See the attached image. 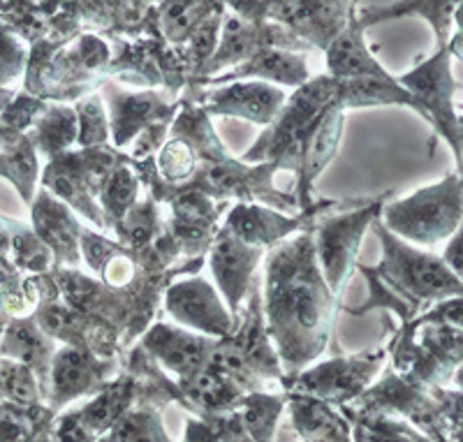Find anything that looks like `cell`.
<instances>
[{"instance_id":"1","label":"cell","mask_w":463,"mask_h":442,"mask_svg":"<svg viewBox=\"0 0 463 442\" xmlns=\"http://www.w3.org/2000/svg\"><path fill=\"white\" fill-rule=\"evenodd\" d=\"M338 311V296L326 287L317 267L311 227L269 250L262 313L283 369V384L325 353Z\"/></svg>"},{"instance_id":"2","label":"cell","mask_w":463,"mask_h":442,"mask_svg":"<svg viewBox=\"0 0 463 442\" xmlns=\"http://www.w3.org/2000/svg\"><path fill=\"white\" fill-rule=\"evenodd\" d=\"M375 234L383 241V262L378 267H369L371 274L380 283L396 295L401 308H403V322L420 317L421 311H429V304H440L445 299L461 296V278L449 271L440 258L431 253H421L411 248L401 239L392 237L380 218L373 221Z\"/></svg>"},{"instance_id":"3","label":"cell","mask_w":463,"mask_h":442,"mask_svg":"<svg viewBox=\"0 0 463 442\" xmlns=\"http://www.w3.org/2000/svg\"><path fill=\"white\" fill-rule=\"evenodd\" d=\"M336 95L338 81L329 74L308 80L295 89L255 146L243 153V163L274 165L276 169L297 172L306 139L325 117V111L336 102Z\"/></svg>"},{"instance_id":"4","label":"cell","mask_w":463,"mask_h":442,"mask_svg":"<svg viewBox=\"0 0 463 442\" xmlns=\"http://www.w3.org/2000/svg\"><path fill=\"white\" fill-rule=\"evenodd\" d=\"M461 172L449 174L436 185L421 188L405 200L384 204L380 225L396 239L436 246L442 239L452 237L461 227Z\"/></svg>"},{"instance_id":"5","label":"cell","mask_w":463,"mask_h":442,"mask_svg":"<svg viewBox=\"0 0 463 442\" xmlns=\"http://www.w3.org/2000/svg\"><path fill=\"white\" fill-rule=\"evenodd\" d=\"M387 197L390 193L362 202L359 206L350 204V209L343 213L322 218L320 225H316L313 221L311 232L317 267H320L322 278L334 296H341L345 290L347 280L357 267V253L364 232L373 225V221H378Z\"/></svg>"},{"instance_id":"6","label":"cell","mask_w":463,"mask_h":442,"mask_svg":"<svg viewBox=\"0 0 463 442\" xmlns=\"http://www.w3.org/2000/svg\"><path fill=\"white\" fill-rule=\"evenodd\" d=\"M461 363V326L424 324L415 320L396 341L394 366L401 378L420 387L440 384Z\"/></svg>"},{"instance_id":"7","label":"cell","mask_w":463,"mask_h":442,"mask_svg":"<svg viewBox=\"0 0 463 442\" xmlns=\"http://www.w3.org/2000/svg\"><path fill=\"white\" fill-rule=\"evenodd\" d=\"M452 53L454 47H440L436 56L417 65L408 74L396 77L399 86H403L408 93L420 102L424 109V117L431 123L433 130L440 137L448 139L449 148L454 151L457 158L458 172H461V118L454 111V93H457L458 84L454 81L452 74Z\"/></svg>"},{"instance_id":"8","label":"cell","mask_w":463,"mask_h":442,"mask_svg":"<svg viewBox=\"0 0 463 442\" xmlns=\"http://www.w3.org/2000/svg\"><path fill=\"white\" fill-rule=\"evenodd\" d=\"M354 3H232L248 22H274L295 33L308 47L326 49L350 22Z\"/></svg>"},{"instance_id":"9","label":"cell","mask_w":463,"mask_h":442,"mask_svg":"<svg viewBox=\"0 0 463 442\" xmlns=\"http://www.w3.org/2000/svg\"><path fill=\"white\" fill-rule=\"evenodd\" d=\"M387 348L373 350V353L353 354V357H334L322 362L313 369H304L297 378L285 382V390L292 394L308 396V399L322 400V403H347L353 399H362L364 390L371 380L383 371Z\"/></svg>"},{"instance_id":"10","label":"cell","mask_w":463,"mask_h":442,"mask_svg":"<svg viewBox=\"0 0 463 442\" xmlns=\"http://www.w3.org/2000/svg\"><path fill=\"white\" fill-rule=\"evenodd\" d=\"M262 49H285V52L297 53L311 47L280 24L248 22L237 14H225L216 52L206 61L197 80H209L222 70L237 68Z\"/></svg>"},{"instance_id":"11","label":"cell","mask_w":463,"mask_h":442,"mask_svg":"<svg viewBox=\"0 0 463 442\" xmlns=\"http://www.w3.org/2000/svg\"><path fill=\"white\" fill-rule=\"evenodd\" d=\"M165 308L179 324L204 334L206 338L222 341L237 326V320L227 313L221 296L204 278H188L169 285L165 292Z\"/></svg>"},{"instance_id":"12","label":"cell","mask_w":463,"mask_h":442,"mask_svg":"<svg viewBox=\"0 0 463 442\" xmlns=\"http://www.w3.org/2000/svg\"><path fill=\"white\" fill-rule=\"evenodd\" d=\"M338 202H320V204H311L306 211H301L299 216H283L276 211L267 209V206L246 204L239 202L237 206H232L227 213L222 227H227L232 234H237L243 243L248 246L260 248H274L283 243L289 234L299 232V230H308L316 218H320V211L334 209Z\"/></svg>"},{"instance_id":"13","label":"cell","mask_w":463,"mask_h":442,"mask_svg":"<svg viewBox=\"0 0 463 442\" xmlns=\"http://www.w3.org/2000/svg\"><path fill=\"white\" fill-rule=\"evenodd\" d=\"M114 371V362L95 357L89 350H56L52 363H49V387L44 391V396H49V400H52V412L63 408L70 400L80 399V396L100 391L109 382Z\"/></svg>"},{"instance_id":"14","label":"cell","mask_w":463,"mask_h":442,"mask_svg":"<svg viewBox=\"0 0 463 442\" xmlns=\"http://www.w3.org/2000/svg\"><path fill=\"white\" fill-rule=\"evenodd\" d=\"M264 250L243 243L237 234H232L227 227H221L209 246V267L213 271L218 287L227 301L232 317L237 320L241 304L246 301L253 274L262 259Z\"/></svg>"},{"instance_id":"15","label":"cell","mask_w":463,"mask_h":442,"mask_svg":"<svg viewBox=\"0 0 463 442\" xmlns=\"http://www.w3.org/2000/svg\"><path fill=\"white\" fill-rule=\"evenodd\" d=\"M288 100L285 90L264 81H234L216 86V90L197 95L200 109L206 117H237L246 121L269 126Z\"/></svg>"},{"instance_id":"16","label":"cell","mask_w":463,"mask_h":442,"mask_svg":"<svg viewBox=\"0 0 463 442\" xmlns=\"http://www.w3.org/2000/svg\"><path fill=\"white\" fill-rule=\"evenodd\" d=\"M107 98H109L111 121L109 130L114 144L123 148L130 144L132 137L142 135L144 130L156 126H169L176 117V105H167L158 90H142V93H130L116 86H105Z\"/></svg>"},{"instance_id":"17","label":"cell","mask_w":463,"mask_h":442,"mask_svg":"<svg viewBox=\"0 0 463 442\" xmlns=\"http://www.w3.org/2000/svg\"><path fill=\"white\" fill-rule=\"evenodd\" d=\"M213 348H216L213 338L176 329L165 322H156L142 336L144 354L163 363L165 369L179 375V380L209 366Z\"/></svg>"},{"instance_id":"18","label":"cell","mask_w":463,"mask_h":442,"mask_svg":"<svg viewBox=\"0 0 463 442\" xmlns=\"http://www.w3.org/2000/svg\"><path fill=\"white\" fill-rule=\"evenodd\" d=\"M31 213L33 234L49 248L58 267H77L81 259V225L72 211L49 195L47 190H40L31 202Z\"/></svg>"},{"instance_id":"19","label":"cell","mask_w":463,"mask_h":442,"mask_svg":"<svg viewBox=\"0 0 463 442\" xmlns=\"http://www.w3.org/2000/svg\"><path fill=\"white\" fill-rule=\"evenodd\" d=\"M308 80H311V72L301 53L285 52V49H262L246 63L232 68L230 72L216 74L209 80H197L195 84L211 89V86H225L234 81H264V84L274 81V84L299 89Z\"/></svg>"},{"instance_id":"20","label":"cell","mask_w":463,"mask_h":442,"mask_svg":"<svg viewBox=\"0 0 463 442\" xmlns=\"http://www.w3.org/2000/svg\"><path fill=\"white\" fill-rule=\"evenodd\" d=\"M343 126H345V111L338 107V102H334L329 109L325 111V117L320 118L313 132L306 139L304 148H301L299 165H297V206L301 211H306L313 204L311 193L313 183L320 176L322 169L332 163V158L338 151V142H341Z\"/></svg>"},{"instance_id":"21","label":"cell","mask_w":463,"mask_h":442,"mask_svg":"<svg viewBox=\"0 0 463 442\" xmlns=\"http://www.w3.org/2000/svg\"><path fill=\"white\" fill-rule=\"evenodd\" d=\"M53 353H56V343L35 324L33 317L10 320L0 336V359H10V362L28 366L43 390V396L47 391L49 363H52Z\"/></svg>"},{"instance_id":"22","label":"cell","mask_w":463,"mask_h":442,"mask_svg":"<svg viewBox=\"0 0 463 442\" xmlns=\"http://www.w3.org/2000/svg\"><path fill=\"white\" fill-rule=\"evenodd\" d=\"M326 52V70L329 77L336 81L359 80V77H387V70L380 65L373 52L364 40V28L354 19V7L350 14V22L334 37Z\"/></svg>"},{"instance_id":"23","label":"cell","mask_w":463,"mask_h":442,"mask_svg":"<svg viewBox=\"0 0 463 442\" xmlns=\"http://www.w3.org/2000/svg\"><path fill=\"white\" fill-rule=\"evenodd\" d=\"M43 190H47L49 195L56 197L58 202H63L68 209H74L80 216L89 218L93 225L105 227L98 200L90 195L84 179H81L77 153L68 151L63 155H58V158L49 160L43 174Z\"/></svg>"},{"instance_id":"24","label":"cell","mask_w":463,"mask_h":442,"mask_svg":"<svg viewBox=\"0 0 463 442\" xmlns=\"http://www.w3.org/2000/svg\"><path fill=\"white\" fill-rule=\"evenodd\" d=\"M241 396L243 391H239L225 375L211 366L195 371L188 378H181L176 384V399L184 400V406L195 410L204 419L230 412Z\"/></svg>"},{"instance_id":"25","label":"cell","mask_w":463,"mask_h":442,"mask_svg":"<svg viewBox=\"0 0 463 442\" xmlns=\"http://www.w3.org/2000/svg\"><path fill=\"white\" fill-rule=\"evenodd\" d=\"M336 102L343 111L359 109V107L401 105L411 107L421 118H427L420 102L403 86H399V81L392 74H387V77H359V80L338 81Z\"/></svg>"},{"instance_id":"26","label":"cell","mask_w":463,"mask_h":442,"mask_svg":"<svg viewBox=\"0 0 463 442\" xmlns=\"http://www.w3.org/2000/svg\"><path fill=\"white\" fill-rule=\"evenodd\" d=\"M139 394L137 378L132 373H123L116 380L107 382L89 406L80 408L81 421L95 433L107 436L114 424L132 408V400Z\"/></svg>"},{"instance_id":"27","label":"cell","mask_w":463,"mask_h":442,"mask_svg":"<svg viewBox=\"0 0 463 442\" xmlns=\"http://www.w3.org/2000/svg\"><path fill=\"white\" fill-rule=\"evenodd\" d=\"M77 135H80V123H77L74 107L65 105H47V109L35 118L31 130L26 132L35 153L49 160L68 153V148L77 144Z\"/></svg>"},{"instance_id":"28","label":"cell","mask_w":463,"mask_h":442,"mask_svg":"<svg viewBox=\"0 0 463 442\" xmlns=\"http://www.w3.org/2000/svg\"><path fill=\"white\" fill-rule=\"evenodd\" d=\"M288 400L295 428L306 442H353L345 421L326 403L301 394H292Z\"/></svg>"},{"instance_id":"29","label":"cell","mask_w":463,"mask_h":442,"mask_svg":"<svg viewBox=\"0 0 463 442\" xmlns=\"http://www.w3.org/2000/svg\"><path fill=\"white\" fill-rule=\"evenodd\" d=\"M139 193V174L130 158H123L109 172V176L102 183L98 193V206L102 211V221L107 230L114 232L116 227L121 225L128 211L137 204Z\"/></svg>"},{"instance_id":"30","label":"cell","mask_w":463,"mask_h":442,"mask_svg":"<svg viewBox=\"0 0 463 442\" xmlns=\"http://www.w3.org/2000/svg\"><path fill=\"white\" fill-rule=\"evenodd\" d=\"M222 3H160L153 5V26L163 42L179 49L190 40L204 19H209Z\"/></svg>"},{"instance_id":"31","label":"cell","mask_w":463,"mask_h":442,"mask_svg":"<svg viewBox=\"0 0 463 442\" xmlns=\"http://www.w3.org/2000/svg\"><path fill=\"white\" fill-rule=\"evenodd\" d=\"M461 5V3H383V5H354L362 10V14H354L357 24L362 28L373 26L378 22H387V19H394V16H408V14H421L427 16L431 26L438 33V42L440 47H445L449 33V22H452L454 10Z\"/></svg>"},{"instance_id":"32","label":"cell","mask_w":463,"mask_h":442,"mask_svg":"<svg viewBox=\"0 0 463 442\" xmlns=\"http://www.w3.org/2000/svg\"><path fill=\"white\" fill-rule=\"evenodd\" d=\"M288 396L283 394H264V391H250L243 394L234 403L232 412L239 417L246 433L253 437V442H271L274 440L276 424L283 412Z\"/></svg>"},{"instance_id":"33","label":"cell","mask_w":463,"mask_h":442,"mask_svg":"<svg viewBox=\"0 0 463 442\" xmlns=\"http://www.w3.org/2000/svg\"><path fill=\"white\" fill-rule=\"evenodd\" d=\"M0 176L12 181L26 204L35 197L37 181V153L26 135H14L7 144L0 146Z\"/></svg>"},{"instance_id":"34","label":"cell","mask_w":463,"mask_h":442,"mask_svg":"<svg viewBox=\"0 0 463 442\" xmlns=\"http://www.w3.org/2000/svg\"><path fill=\"white\" fill-rule=\"evenodd\" d=\"M43 390L28 366L0 359V400L3 403L31 410V408L43 406Z\"/></svg>"},{"instance_id":"35","label":"cell","mask_w":463,"mask_h":442,"mask_svg":"<svg viewBox=\"0 0 463 442\" xmlns=\"http://www.w3.org/2000/svg\"><path fill=\"white\" fill-rule=\"evenodd\" d=\"M160 222L158 213H156V202H137L126 213V218L121 221V225L116 227L114 234L118 237V241L126 246V250L130 253H139V250H146L151 243L158 241Z\"/></svg>"},{"instance_id":"36","label":"cell","mask_w":463,"mask_h":442,"mask_svg":"<svg viewBox=\"0 0 463 442\" xmlns=\"http://www.w3.org/2000/svg\"><path fill=\"white\" fill-rule=\"evenodd\" d=\"M5 221V227L10 230V255H12V264H14L19 271H31V274L44 276L52 267L53 258L49 253V248L44 246L31 230H26L24 225L14 221Z\"/></svg>"},{"instance_id":"37","label":"cell","mask_w":463,"mask_h":442,"mask_svg":"<svg viewBox=\"0 0 463 442\" xmlns=\"http://www.w3.org/2000/svg\"><path fill=\"white\" fill-rule=\"evenodd\" d=\"M111 442H169L163 419L153 406L130 408L109 431Z\"/></svg>"},{"instance_id":"38","label":"cell","mask_w":463,"mask_h":442,"mask_svg":"<svg viewBox=\"0 0 463 442\" xmlns=\"http://www.w3.org/2000/svg\"><path fill=\"white\" fill-rule=\"evenodd\" d=\"M222 16H225V5L218 7L209 19H204V22L197 26V31L190 35L188 42H185L184 47H179L185 70H195V80L200 77L206 61H209L211 56H213V52H216L218 37H221Z\"/></svg>"},{"instance_id":"39","label":"cell","mask_w":463,"mask_h":442,"mask_svg":"<svg viewBox=\"0 0 463 442\" xmlns=\"http://www.w3.org/2000/svg\"><path fill=\"white\" fill-rule=\"evenodd\" d=\"M197 153L184 139L172 137L163 144L158 155V172L169 188H179L185 181H190L197 172Z\"/></svg>"},{"instance_id":"40","label":"cell","mask_w":463,"mask_h":442,"mask_svg":"<svg viewBox=\"0 0 463 442\" xmlns=\"http://www.w3.org/2000/svg\"><path fill=\"white\" fill-rule=\"evenodd\" d=\"M77 114V123H80V135H77V144L81 148H98L107 146L109 139V123H107L105 109H102L100 95H86L81 100H77L74 107Z\"/></svg>"},{"instance_id":"41","label":"cell","mask_w":463,"mask_h":442,"mask_svg":"<svg viewBox=\"0 0 463 442\" xmlns=\"http://www.w3.org/2000/svg\"><path fill=\"white\" fill-rule=\"evenodd\" d=\"M28 63V47L5 24L0 22V89H10Z\"/></svg>"},{"instance_id":"42","label":"cell","mask_w":463,"mask_h":442,"mask_svg":"<svg viewBox=\"0 0 463 442\" xmlns=\"http://www.w3.org/2000/svg\"><path fill=\"white\" fill-rule=\"evenodd\" d=\"M44 109H47V102L44 100H37V98H33V95L28 93H16L14 100L0 111V126L26 135V130H31L35 118L40 117Z\"/></svg>"},{"instance_id":"43","label":"cell","mask_w":463,"mask_h":442,"mask_svg":"<svg viewBox=\"0 0 463 442\" xmlns=\"http://www.w3.org/2000/svg\"><path fill=\"white\" fill-rule=\"evenodd\" d=\"M98 274H100L107 290H123L137 276V259L132 258V253L126 248H116L114 253L102 262Z\"/></svg>"},{"instance_id":"44","label":"cell","mask_w":463,"mask_h":442,"mask_svg":"<svg viewBox=\"0 0 463 442\" xmlns=\"http://www.w3.org/2000/svg\"><path fill=\"white\" fill-rule=\"evenodd\" d=\"M52 442H95V433L81 421V412L72 410L58 417L53 424Z\"/></svg>"},{"instance_id":"45","label":"cell","mask_w":463,"mask_h":442,"mask_svg":"<svg viewBox=\"0 0 463 442\" xmlns=\"http://www.w3.org/2000/svg\"><path fill=\"white\" fill-rule=\"evenodd\" d=\"M364 433L366 442H417L420 437L415 433L405 431L403 427H399L396 421L390 419H371L364 421V431H359V436Z\"/></svg>"},{"instance_id":"46","label":"cell","mask_w":463,"mask_h":442,"mask_svg":"<svg viewBox=\"0 0 463 442\" xmlns=\"http://www.w3.org/2000/svg\"><path fill=\"white\" fill-rule=\"evenodd\" d=\"M442 264L452 271L457 278H461V232L454 234L452 241L445 248V255H442Z\"/></svg>"},{"instance_id":"47","label":"cell","mask_w":463,"mask_h":442,"mask_svg":"<svg viewBox=\"0 0 463 442\" xmlns=\"http://www.w3.org/2000/svg\"><path fill=\"white\" fill-rule=\"evenodd\" d=\"M185 442H221V440L213 436V431L206 427L204 421L190 419L188 428H185Z\"/></svg>"},{"instance_id":"48","label":"cell","mask_w":463,"mask_h":442,"mask_svg":"<svg viewBox=\"0 0 463 442\" xmlns=\"http://www.w3.org/2000/svg\"><path fill=\"white\" fill-rule=\"evenodd\" d=\"M14 89H0V111L5 109L12 100H14Z\"/></svg>"},{"instance_id":"49","label":"cell","mask_w":463,"mask_h":442,"mask_svg":"<svg viewBox=\"0 0 463 442\" xmlns=\"http://www.w3.org/2000/svg\"><path fill=\"white\" fill-rule=\"evenodd\" d=\"M7 322H10V320H7V315L3 311H0V336H3V332H5Z\"/></svg>"},{"instance_id":"50","label":"cell","mask_w":463,"mask_h":442,"mask_svg":"<svg viewBox=\"0 0 463 442\" xmlns=\"http://www.w3.org/2000/svg\"><path fill=\"white\" fill-rule=\"evenodd\" d=\"M95 442H111V437H109V433H107V436H102L100 440H95Z\"/></svg>"}]
</instances>
